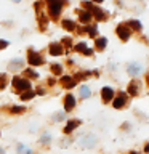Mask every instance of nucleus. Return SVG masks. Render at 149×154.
I'll return each mask as SVG.
<instances>
[{
	"label": "nucleus",
	"instance_id": "f257e3e1",
	"mask_svg": "<svg viewBox=\"0 0 149 154\" xmlns=\"http://www.w3.org/2000/svg\"><path fill=\"white\" fill-rule=\"evenodd\" d=\"M48 3V13L53 19H58L61 14V10H62V0H47Z\"/></svg>",
	"mask_w": 149,
	"mask_h": 154
},
{
	"label": "nucleus",
	"instance_id": "f03ea898",
	"mask_svg": "<svg viewBox=\"0 0 149 154\" xmlns=\"http://www.w3.org/2000/svg\"><path fill=\"white\" fill-rule=\"evenodd\" d=\"M13 87H14V91H29L31 90V82L23 79V77H13Z\"/></svg>",
	"mask_w": 149,
	"mask_h": 154
},
{
	"label": "nucleus",
	"instance_id": "7ed1b4c3",
	"mask_svg": "<svg viewBox=\"0 0 149 154\" xmlns=\"http://www.w3.org/2000/svg\"><path fill=\"white\" fill-rule=\"evenodd\" d=\"M79 143H80L82 148L91 149V148L96 146V137H95V135H91V133H84V135L79 138Z\"/></svg>",
	"mask_w": 149,
	"mask_h": 154
},
{
	"label": "nucleus",
	"instance_id": "20e7f679",
	"mask_svg": "<svg viewBox=\"0 0 149 154\" xmlns=\"http://www.w3.org/2000/svg\"><path fill=\"white\" fill-rule=\"evenodd\" d=\"M84 7L88 8V10H90V14H91V16H95L98 21H104V19L108 18V13H106V11H103V10L98 8V7H93V5L88 3V2H85Z\"/></svg>",
	"mask_w": 149,
	"mask_h": 154
},
{
	"label": "nucleus",
	"instance_id": "39448f33",
	"mask_svg": "<svg viewBox=\"0 0 149 154\" xmlns=\"http://www.w3.org/2000/svg\"><path fill=\"white\" fill-rule=\"evenodd\" d=\"M27 60H29V64H32V66H42L43 64V58L34 50L27 51Z\"/></svg>",
	"mask_w": 149,
	"mask_h": 154
},
{
	"label": "nucleus",
	"instance_id": "423d86ee",
	"mask_svg": "<svg viewBox=\"0 0 149 154\" xmlns=\"http://www.w3.org/2000/svg\"><path fill=\"white\" fill-rule=\"evenodd\" d=\"M115 32H117V35H119L120 40H123V42H127L130 38V29L125 26V24H119L117 29H115Z\"/></svg>",
	"mask_w": 149,
	"mask_h": 154
},
{
	"label": "nucleus",
	"instance_id": "0eeeda50",
	"mask_svg": "<svg viewBox=\"0 0 149 154\" xmlns=\"http://www.w3.org/2000/svg\"><path fill=\"white\" fill-rule=\"evenodd\" d=\"M125 103H127V96H125V93H122V91H120V93L114 98L112 106H114L115 109H122L123 106H125Z\"/></svg>",
	"mask_w": 149,
	"mask_h": 154
},
{
	"label": "nucleus",
	"instance_id": "6e6552de",
	"mask_svg": "<svg viewBox=\"0 0 149 154\" xmlns=\"http://www.w3.org/2000/svg\"><path fill=\"white\" fill-rule=\"evenodd\" d=\"M112 98H114V90L111 88V87H104V88L101 90V100H103L104 103H109Z\"/></svg>",
	"mask_w": 149,
	"mask_h": 154
},
{
	"label": "nucleus",
	"instance_id": "1a4fd4ad",
	"mask_svg": "<svg viewBox=\"0 0 149 154\" xmlns=\"http://www.w3.org/2000/svg\"><path fill=\"white\" fill-rule=\"evenodd\" d=\"M127 71H128V74L132 75V77H136L139 72L143 71V66H141V64H138V63H132V64H128Z\"/></svg>",
	"mask_w": 149,
	"mask_h": 154
},
{
	"label": "nucleus",
	"instance_id": "9d476101",
	"mask_svg": "<svg viewBox=\"0 0 149 154\" xmlns=\"http://www.w3.org/2000/svg\"><path fill=\"white\" fill-rule=\"evenodd\" d=\"M23 64H24V61L21 60V58H16V60H11L10 61V64H8V69L14 72V71H19V69H23Z\"/></svg>",
	"mask_w": 149,
	"mask_h": 154
},
{
	"label": "nucleus",
	"instance_id": "9b49d317",
	"mask_svg": "<svg viewBox=\"0 0 149 154\" xmlns=\"http://www.w3.org/2000/svg\"><path fill=\"white\" fill-rule=\"evenodd\" d=\"M74 106H75V98L72 96L71 93L69 95H66V98H64V111H72L74 109Z\"/></svg>",
	"mask_w": 149,
	"mask_h": 154
},
{
	"label": "nucleus",
	"instance_id": "f8f14e48",
	"mask_svg": "<svg viewBox=\"0 0 149 154\" xmlns=\"http://www.w3.org/2000/svg\"><path fill=\"white\" fill-rule=\"evenodd\" d=\"M61 85L64 87V88H72V87L75 85V79H74V77H71V75H64L61 79Z\"/></svg>",
	"mask_w": 149,
	"mask_h": 154
},
{
	"label": "nucleus",
	"instance_id": "ddd939ff",
	"mask_svg": "<svg viewBox=\"0 0 149 154\" xmlns=\"http://www.w3.org/2000/svg\"><path fill=\"white\" fill-rule=\"evenodd\" d=\"M79 125H80L79 120H69V122L66 124V127L62 128V132H64V133H71V132H74V130L79 127Z\"/></svg>",
	"mask_w": 149,
	"mask_h": 154
},
{
	"label": "nucleus",
	"instance_id": "4468645a",
	"mask_svg": "<svg viewBox=\"0 0 149 154\" xmlns=\"http://www.w3.org/2000/svg\"><path fill=\"white\" fill-rule=\"evenodd\" d=\"M48 50H50V55H53V56H59L61 53L64 51L59 43H50V48H48Z\"/></svg>",
	"mask_w": 149,
	"mask_h": 154
},
{
	"label": "nucleus",
	"instance_id": "2eb2a0df",
	"mask_svg": "<svg viewBox=\"0 0 149 154\" xmlns=\"http://www.w3.org/2000/svg\"><path fill=\"white\" fill-rule=\"evenodd\" d=\"M127 27L130 29V31H141V23L136 21V19H130Z\"/></svg>",
	"mask_w": 149,
	"mask_h": 154
},
{
	"label": "nucleus",
	"instance_id": "dca6fc26",
	"mask_svg": "<svg viewBox=\"0 0 149 154\" xmlns=\"http://www.w3.org/2000/svg\"><path fill=\"white\" fill-rule=\"evenodd\" d=\"M79 95H80V98H82V100H87V98H90L91 91H90V88H88L87 85H82V87H80V90H79Z\"/></svg>",
	"mask_w": 149,
	"mask_h": 154
},
{
	"label": "nucleus",
	"instance_id": "f3484780",
	"mask_svg": "<svg viewBox=\"0 0 149 154\" xmlns=\"http://www.w3.org/2000/svg\"><path fill=\"white\" fill-rule=\"evenodd\" d=\"M106 45H108V38H106V37H98V38H96L95 47L98 48V50H103Z\"/></svg>",
	"mask_w": 149,
	"mask_h": 154
},
{
	"label": "nucleus",
	"instance_id": "a211bd4d",
	"mask_svg": "<svg viewBox=\"0 0 149 154\" xmlns=\"http://www.w3.org/2000/svg\"><path fill=\"white\" fill-rule=\"evenodd\" d=\"M79 13V18H80V21L82 23H90L91 21V14H90V11H77Z\"/></svg>",
	"mask_w": 149,
	"mask_h": 154
},
{
	"label": "nucleus",
	"instance_id": "6ab92c4d",
	"mask_svg": "<svg viewBox=\"0 0 149 154\" xmlns=\"http://www.w3.org/2000/svg\"><path fill=\"white\" fill-rule=\"evenodd\" d=\"M138 88H139V87H138L136 82H130L127 90H128V93L132 95V96H136V95H138Z\"/></svg>",
	"mask_w": 149,
	"mask_h": 154
},
{
	"label": "nucleus",
	"instance_id": "aec40b11",
	"mask_svg": "<svg viewBox=\"0 0 149 154\" xmlns=\"http://www.w3.org/2000/svg\"><path fill=\"white\" fill-rule=\"evenodd\" d=\"M64 119H66V112H64V111H58V112L53 114V117H51L53 122H61V120H64Z\"/></svg>",
	"mask_w": 149,
	"mask_h": 154
},
{
	"label": "nucleus",
	"instance_id": "412c9836",
	"mask_svg": "<svg viewBox=\"0 0 149 154\" xmlns=\"http://www.w3.org/2000/svg\"><path fill=\"white\" fill-rule=\"evenodd\" d=\"M62 27H64L66 31H75V23L71 21V19H64V21H62Z\"/></svg>",
	"mask_w": 149,
	"mask_h": 154
},
{
	"label": "nucleus",
	"instance_id": "4be33fe9",
	"mask_svg": "<svg viewBox=\"0 0 149 154\" xmlns=\"http://www.w3.org/2000/svg\"><path fill=\"white\" fill-rule=\"evenodd\" d=\"M51 72L55 75H61L62 74V66L59 63H55V64H51Z\"/></svg>",
	"mask_w": 149,
	"mask_h": 154
},
{
	"label": "nucleus",
	"instance_id": "5701e85b",
	"mask_svg": "<svg viewBox=\"0 0 149 154\" xmlns=\"http://www.w3.org/2000/svg\"><path fill=\"white\" fill-rule=\"evenodd\" d=\"M34 96H35V91L29 90V91H24V93H21V100H23V101H27V100H32Z\"/></svg>",
	"mask_w": 149,
	"mask_h": 154
},
{
	"label": "nucleus",
	"instance_id": "b1692460",
	"mask_svg": "<svg viewBox=\"0 0 149 154\" xmlns=\"http://www.w3.org/2000/svg\"><path fill=\"white\" fill-rule=\"evenodd\" d=\"M38 24H40V31H45L47 29L48 21H47V18L43 16V14H38Z\"/></svg>",
	"mask_w": 149,
	"mask_h": 154
},
{
	"label": "nucleus",
	"instance_id": "393cba45",
	"mask_svg": "<svg viewBox=\"0 0 149 154\" xmlns=\"http://www.w3.org/2000/svg\"><path fill=\"white\" fill-rule=\"evenodd\" d=\"M84 32H88L91 37H96V34H98V29H96L95 26H87V27H84Z\"/></svg>",
	"mask_w": 149,
	"mask_h": 154
},
{
	"label": "nucleus",
	"instance_id": "a878e982",
	"mask_svg": "<svg viewBox=\"0 0 149 154\" xmlns=\"http://www.w3.org/2000/svg\"><path fill=\"white\" fill-rule=\"evenodd\" d=\"M50 141H51V135L50 133H43L40 137V143L42 144H50Z\"/></svg>",
	"mask_w": 149,
	"mask_h": 154
},
{
	"label": "nucleus",
	"instance_id": "bb28decb",
	"mask_svg": "<svg viewBox=\"0 0 149 154\" xmlns=\"http://www.w3.org/2000/svg\"><path fill=\"white\" fill-rule=\"evenodd\" d=\"M18 152H19V154H32L31 149L26 148V146H24V144H21V143L18 144Z\"/></svg>",
	"mask_w": 149,
	"mask_h": 154
},
{
	"label": "nucleus",
	"instance_id": "cd10ccee",
	"mask_svg": "<svg viewBox=\"0 0 149 154\" xmlns=\"http://www.w3.org/2000/svg\"><path fill=\"white\" fill-rule=\"evenodd\" d=\"M7 84H8L7 74H0V90H3L5 87H7Z\"/></svg>",
	"mask_w": 149,
	"mask_h": 154
},
{
	"label": "nucleus",
	"instance_id": "c85d7f7f",
	"mask_svg": "<svg viewBox=\"0 0 149 154\" xmlns=\"http://www.w3.org/2000/svg\"><path fill=\"white\" fill-rule=\"evenodd\" d=\"M24 75L31 77V79H38V74L35 71H32V69H26V71H24Z\"/></svg>",
	"mask_w": 149,
	"mask_h": 154
},
{
	"label": "nucleus",
	"instance_id": "c756f323",
	"mask_svg": "<svg viewBox=\"0 0 149 154\" xmlns=\"http://www.w3.org/2000/svg\"><path fill=\"white\" fill-rule=\"evenodd\" d=\"M26 111V108H21V106H13V108H10V112L11 114H21Z\"/></svg>",
	"mask_w": 149,
	"mask_h": 154
},
{
	"label": "nucleus",
	"instance_id": "7c9ffc66",
	"mask_svg": "<svg viewBox=\"0 0 149 154\" xmlns=\"http://www.w3.org/2000/svg\"><path fill=\"white\" fill-rule=\"evenodd\" d=\"M87 48H88V47H87V43H85V42H80V43H77V45H75V51L84 53Z\"/></svg>",
	"mask_w": 149,
	"mask_h": 154
},
{
	"label": "nucleus",
	"instance_id": "2f4dec72",
	"mask_svg": "<svg viewBox=\"0 0 149 154\" xmlns=\"http://www.w3.org/2000/svg\"><path fill=\"white\" fill-rule=\"evenodd\" d=\"M62 45H64L67 48V51H69V48L72 47V40H71L69 37H64V38H62Z\"/></svg>",
	"mask_w": 149,
	"mask_h": 154
},
{
	"label": "nucleus",
	"instance_id": "473e14b6",
	"mask_svg": "<svg viewBox=\"0 0 149 154\" xmlns=\"http://www.w3.org/2000/svg\"><path fill=\"white\" fill-rule=\"evenodd\" d=\"M7 45H8V42H7V40H0V50H2V48H5Z\"/></svg>",
	"mask_w": 149,
	"mask_h": 154
},
{
	"label": "nucleus",
	"instance_id": "72a5a7b5",
	"mask_svg": "<svg viewBox=\"0 0 149 154\" xmlns=\"http://www.w3.org/2000/svg\"><path fill=\"white\" fill-rule=\"evenodd\" d=\"M91 53H93V50H91V48H87V50L84 51V55H87V56H90Z\"/></svg>",
	"mask_w": 149,
	"mask_h": 154
},
{
	"label": "nucleus",
	"instance_id": "f704fd0d",
	"mask_svg": "<svg viewBox=\"0 0 149 154\" xmlns=\"http://www.w3.org/2000/svg\"><path fill=\"white\" fill-rule=\"evenodd\" d=\"M37 95H45V90H43L42 87H40V88H37Z\"/></svg>",
	"mask_w": 149,
	"mask_h": 154
},
{
	"label": "nucleus",
	"instance_id": "c9c22d12",
	"mask_svg": "<svg viewBox=\"0 0 149 154\" xmlns=\"http://www.w3.org/2000/svg\"><path fill=\"white\" fill-rule=\"evenodd\" d=\"M144 152H149V143L146 144V146H144Z\"/></svg>",
	"mask_w": 149,
	"mask_h": 154
},
{
	"label": "nucleus",
	"instance_id": "e433bc0d",
	"mask_svg": "<svg viewBox=\"0 0 149 154\" xmlns=\"http://www.w3.org/2000/svg\"><path fill=\"white\" fill-rule=\"evenodd\" d=\"M0 154H5V149L3 148H0Z\"/></svg>",
	"mask_w": 149,
	"mask_h": 154
},
{
	"label": "nucleus",
	"instance_id": "4c0bfd02",
	"mask_svg": "<svg viewBox=\"0 0 149 154\" xmlns=\"http://www.w3.org/2000/svg\"><path fill=\"white\" fill-rule=\"evenodd\" d=\"M93 2H96V3H101V2H103V0H93Z\"/></svg>",
	"mask_w": 149,
	"mask_h": 154
},
{
	"label": "nucleus",
	"instance_id": "58836bf2",
	"mask_svg": "<svg viewBox=\"0 0 149 154\" xmlns=\"http://www.w3.org/2000/svg\"><path fill=\"white\" fill-rule=\"evenodd\" d=\"M146 82H147V85H149V74H147V77H146Z\"/></svg>",
	"mask_w": 149,
	"mask_h": 154
},
{
	"label": "nucleus",
	"instance_id": "ea45409f",
	"mask_svg": "<svg viewBox=\"0 0 149 154\" xmlns=\"http://www.w3.org/2000/svg\"><path fill=\"white\" fill-rule=\"evenodd\" d=\"M11 2H14V3H18V2H21V0H11Z\"/></svg>",
	"mask_w": 149,
	"mask_h": 154
},
{
	"label": "nucleus",
	"instance_id": "a19ab883",
	"mask_svg": "<svg viewBox=\"0 0 149 154\" xmlns=\"http://www.w3.org/2000/svg\"><path fill=\"white\" fill-rule=\"evenodd\" d=\"M130 154H138V152H130Z\"/></svg>",
	"mask_w": 149,
	"mask_h": 154
}]
</instances>
